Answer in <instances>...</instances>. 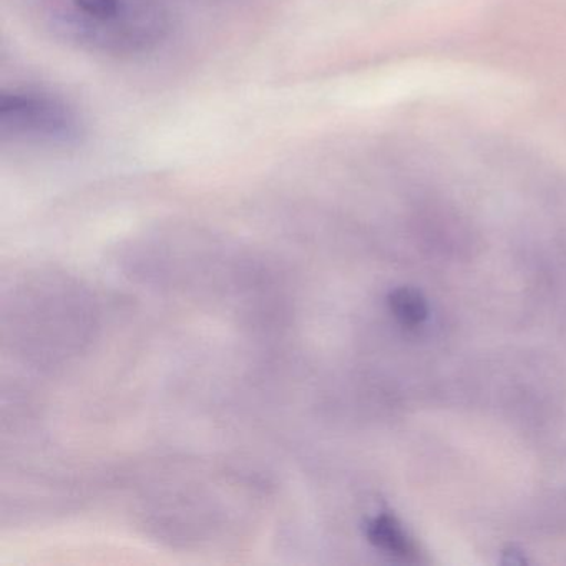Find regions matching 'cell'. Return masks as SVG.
Returning <instances> with one entry per match:
<instances>
[{"label": "cell", "mask_w": 566, "mask_h": 566, "mask_svg": "<svg viewBox=\"0 0 566 566\" xmlns=\"http://www.w3.org/2000/svg\"><path fill=\"white\" fill-rule=\"evenodd\" d=\"M2 134L52 144H71L77 138L75 115L57 98L32 92L2 95L0 104Z\"/></svg>", "instance_id": "6da1fadb"}, {"label": "cell", "mask_w": 566, "mask_h": 566, "mask_svg": "<svg viewBox=\"0 0 566 566\" xmlns=\"http://www.w3.org/2000/svg\"><path fill=\"white\" fill-rule=\"evenodd\" d=\"M366 533L367 538L374 546L389 553V555L409 558L416 552L409 536L406 535L402 526L392 516L379 515L370 520L367 523Z\"/></svg>", "instance_id": "7a4b0ae2"}, {"label": "cell", "mask_w": 566, "mask_h": 566, "mask_svg": "<svg viewBox=\"0 0 566 566\" xmlns=\"http://www.w3.org/2000/svg\"><path fill=\"white\" fill-rule=\"evenodd\" d=\"M390 311L394 316L403 324V326H419L427 317L426 300L420 296L419 291L410 290V287H400L394 291L389 297Z\"/></svg>", "instance_id": "3957f363"}]
</instances>
